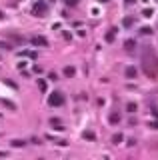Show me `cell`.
<instances>
[{
  "instance_id": "obj_1",
  "label": "cell",
  "mask_w": 158,
  "mask_h": 160,
  "mask_svg": "<svg viewBox=\"0 0 158 160\" xmlns=\"http://www.w3.org/2000/svg\"><path fill=\"white\" fill-rule=\"evenodd\" d=\"M142 70H144L146 76L156 78V74H158V56H156V50L152 46H144V50H142Z\"/></svg>"
},
{
  "instance_id": "obj_2",
  "label": "cell",
  "mask_w": 158,
  "mask_h": 160,
  "mask_svg": "<svg viewBox=\"0 0 158 160\" xmlns=\"http://www.w3.org/2000/svg\"><path fill=\"white\" fill-rule=\"evenodd\" d=\"M48 10V4L46 0H36L32 4V16H44Z\"/></svg>"
},
{
  "instance_id": "obj_3",
  "label": "cell",
  "mask_w": 158,
  "mask_h": 160,
  "mask_svg": "<svg viewBox=\"0 0 158 160\" xmlns=\"http://www.w3.org/2000/svg\"><path fill=\"white\" fill-rule=\"evenodd\" d=\"M48 104H50V106H62V104H64V96L60 92H52L48 96Z\"/></svg>"
},
{
  "instance_id": "obj_4",
  "label": "cell",
  "mask_w": 158,
  "mask_h": 160,
  "mask_svg": "<svg viewBox=\"0 0 158 160\" xmlns=\"http://www.w3.org/2000/svg\"><path fill=\"white\" fill-rule=\"evenodd\" d=\"M32 42H34V44H38V46H46V44H48V40L42 38V36H32Z\"/></svg>"
},
{
  "instance_id": "obj_5",
  "label": "cell",
  "mask_w": 158,
  "mask_h": 160,
  "mask_svg": "<svg viewBox=\"0 0 158 160\" xmlns=\"http://www.w3.org/2000/svg\"><path fill=\"white\" fill-rule=\"evenodd\" d=\"M114 36H116V28H110V32L106 34V42H112V40H114Z\"/></svg>"
},
{
  "instance_id": "obj_6",
  "label": "cell",
  "mask_w": 158,
  "mask_h": 160,
  "mask_svg": "<svg viewBox=\"0 0 158 160\" xmlns=\"http://www.w3.org/2000/svg\"><path fill=\"white\" fill-rule=\"evenodd\" d=\"M124 48H126V50H134V40H126Z\"/></svg>"
},
{
  "instance_id": "obj_7",
  "label": "cell",
  "mask_w": 158,
  "mask_h": 160,
  "mask_svg": "<svg viewBox=\"0 0 158 160\" xmlns=\"http://www.w3.org/2000/svg\"><path fill=\"white\" fill-rule=\"evenodd\" d=\"M64 74H66V76H74V68L72 66H66L64 68Z\"/></svg>"
},
{
  "instance_id": "obj_8",
  "label": "cell",
  "mask_w": 158,
  "mask_h": 160,
  "mask_svg": "<svg viewBox=\"0 0 158 160\" xmlns=\"http://www.w3.org/2000/svg\"><path fill=\"white\" fill-rule=\"evenodd\" d=\"M126 76L134 78V76H136V70H134V68H128V70H126Z\"/></svg>"
},
{
  "instance_id": "obj_9",
  "label": "cell",
  "mask_w": 158,
  "mask_h": 160,
  "mask_svg": "<svg viewBox=\"0 0 158 160\" xmlns=\"http://www.w3.org/2000/svg\"><path fill=\"white\" fill-rule=\"evenodd\" d=\"M84 138H88V140H94L96 136H94V134L90 132V130H86V132H84Z\"/></svg>"
},
{
  "instance_id": "obj_10",
  "label": "cell",
  "mask_w": 158,
  "mask_h": 160,
  "mask_svg": "<svg viewBox=\"0 0 158 160\" xmlns=\"http://www.w3.org/2000/svg\"><path fill=\"white\" fill-rule=\"evenodd\" d=\"M118 120H120V114H112V116H110V122H114V124H116Z\"/></svg>"
},
{
  "instance_id": "obj_11",
  "label": "cell",
  "mask_w": 158,
  "mask_h": 160,
  "mask_svg": "<svg viewBox=\"0 0 158 160\" xmlns=\"http://www.w3.org/2000/svg\"><path fill=\"white\" fill-rule=\"evenodd\" d=\"M134 24V18H124V26H132Z\"/></svg>"
},
{
  "instance_id": "obj_12",
  "label": "cell",
  "mask_w": 158,
  "mask_h": 160,
  "mask_svg": "<svg viewBox=\"0 0 158 160\" xmlns=\"http://www.w3.org/2000/svg\"><path fill=\"white\" fill-rule=\"evenodd\" d=\"M38 86H40V90L44 92V90H46V82H44V80H40V82H38Z\"/></svg>"
},
{
  "instance_id": "obj_13",
  "label": "cell",
  "mask_w": 158,
  "mask_h": 160,
  "mask_svg": "<svg viewBox=\"0 0 158 160\" xmlns=\"http://www.w3.org/2000/svg\"><path fill=\"white\" fill-rule=\"evenodd\" d=\"M22 54V56H30V58H34V56H36V52H20Z\"/></svg>"
},
{
  "instance_id": "obj_14",
  "label": "cell",
  "mask_w": 158,
  "mask_h": 160,
  "mask_svg": "<svg viewBox=\"0 0 158 160\" xmlns=\"http://www.w3.org/2000/svg\"><path fill=\"white\" fill-rule=\"evenodd\" d=\"M140 34H152V30H150V28H142V30H140Z\"/></svg>"
},
{
  "instance_id": "obj_15",
  "label": "cell",
  "mask_w": 158,
  "mask_h": 160,
  "mask_svg": "<svg viewBox=\"0 0 158 160\" xmlns=\"http://www.w3.org/2000/svg\"><path fill=\"white\" fill-rule=\"evenodd\" d=\"M12 144H14V146H24V142H22V140H14Z\"/></svg>"
},
{
  "instance_id": "obj_16",
  "label": "cell",
  "mask_w": 158,
  "mask_h": 160,
  "mask_svg": "<svg viewBox=\"0 0 158 160\" xmlns=\"http://www.w3.org/2000/svg\"><path fill=\"white\" fill-rule=\"evenodd\" d=\"M112 140H114V142H120V140H122V136H120V134H114V138H112Z\"/></svg>"
},
{
  "instance_id": "obj_17",
  "label": "cell",
  "mask_w": 158,
  "mask_h": 160,
  "mask_svg": "<svg viewBox=\"0 0 158 160\" xmlns=\"http://www.w3.org/2000/svg\"><path fill=\"white\" fill-rule=\"evenodd\" d=\"M76 2H78V0H66V4H68V6H74Z\"/></svg>"
},
{
  "instance_id": "obj_18",
  "label": "cell",
  "mask_w": 158,
  "mask_h": 160,
  "mask_svg": "<svg viewBox=\"0 0 158 160\" xmlns=\"http://www.w3.org/2000/svg\"><path fill=\"white\" fill-rule=\"evenodd\" d=\"M126 2H128V4H132V2H134V0H126Z\"/></svg>"
},
{
  "instance_id": "obj_19",
  "label": "cell",
  "mask_w": 158,
  "mask_h": 160,
  "mask_svg": "<svg viewBox=\"0 0 158 160\" xmlns=\"http://www.w3.org/2000/svg\"><path fill=\"white\" fill-rule=\"evenodd\" d=\"M100 2H108V0H100Z\"/></svg>"
}]
</instances>
